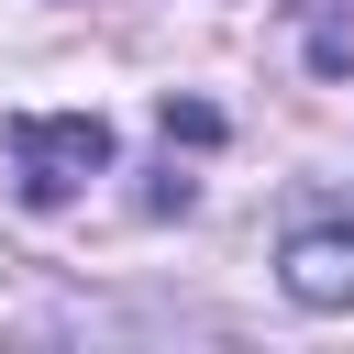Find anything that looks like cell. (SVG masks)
Here are the masks:
<instances>
[{
    "label": "cell",
    "mask_w": 354,
    "mask_h": 354,
    "mask_svg": "<svg viewBox=\"0 0 354 354\" xmlns=\"http://www.w3.org/2000/svg\"><path fill=\"white\" fill-rule=\"evenodd\" d=\"M11 188L33 199V210H66L100 166H111V122L100 111H11Z\"/></svg>",
    "instance_id": "1"
},
{
    "label": "cell",
    "mask_w": 354,
    "mask_h": 354,
    "mask_svg": "<svg viewBox=\"0 0 354 354\" xmlns=\"http://www.w3.org/2000/svg\"><path fill=\"white\" fill-rule=\"evenodd\" d=\"M277 288L299 310H354V199H299L277 232Z\"/></svg>",
    "instance_id": "2"
},
{
    "label": "cell",
    "mask_w": 354,
    "mask_h": 354,
    "mask_svg": "<svg viewBox=\"0 0 354 354\" xmlns=\"http://www.w3.org/2000/svg\"><path fill=\"white\" fill-rule=\"evenodd\" d=\"M177 133H188V144H210V133H221V111H199V100H166V144H177Z\"/></svg>",
    "instance_id": "3"
}]
</instances>
